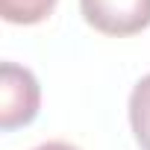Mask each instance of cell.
Listing matches in <instances>:
<instances>
[{
  "instance_id": "7a4b0ae2",
  "label": "cell",
  "mask_w": 150,
  "mask_h": 150,
  "mask_svg": "<svg viewBox=\"0 0 150 150\" xmlns=\"http://www.w3.org/2000/svg\"><path fill=\"white\" fill-rule=\"evenodd\" d=\"M88 27L103 35H135L150 27V0H80Z\"/></svg>"
},
{
  "instance_id": "277c9868",
  "label": "cell",
  "mask_w": 150,
  "mask_h": 150,
  "mask_svg": "<svg viewBox=\"0 0 150 150\" xmlns=\"http://www.w3.org/2000/svg\"><path fill=\"white\" fill-rule=\"evenodd\" d=\"M59 0H0V15H3L6 24L15 27H33L41 24Z\"/></svg>"
},
{
  "instance_id": "3957f363",
  "label": "cell",
  "mask_w": 150,
  "mask_h": 150,
  "mask_svg": "<svg viewBox=\"0 0 150 150\" xmlns=\"http://www.w3.org/2000/svg\"><path fill=\"white\" fill-rule=\"evenodd\" d=\"M127 112H129V129L135 144L141 150H150V74L132 86Z\"/></svg>"
},
{
  "instance_id": "6da1fadb",
  "label": "cell",
  "mask_w": 150,
  "mask_h": 150,
  "mask_svg": "<svg viewBox=\"0 0 150 150\" xmlns=\"http://www.w3.org/2000/svg\"><path fill=\"white\" fill-rule=\"evenodd\" d=\"M41 106V86L35 74L18 62L0 65V129L12 132L35 121Z\"/></svg>"
},
{
  "instance_id": "5b68a950",
  "label": "cell",
  "mask_w": 150,
  "mask_h": 150,
  "mask_svg": "<svg viewBox=\"0 0 150 150\" xmlns=\"http://www.w3.org/2000/svg\"><path fill=\"white\" fill-rule=\"evenodd\" d=\"M33 150H80V147L71 144V141H41V144H35Z\"/></svg>"
}]
</instances>
